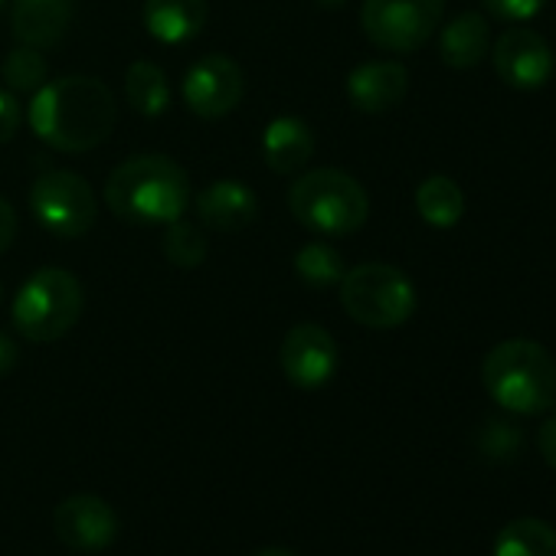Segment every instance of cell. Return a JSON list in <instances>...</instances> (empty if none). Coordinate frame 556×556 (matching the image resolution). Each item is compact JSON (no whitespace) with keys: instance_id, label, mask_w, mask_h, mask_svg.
I'll return each instance as SVG.
<instances>
[{"instance_id":"cell-1","label":"cell","mask_w":556,"mask_h":556,"mask_svg":"<svg viewBox=\"0 0 556 556\" xmlns=\"http://www.w3.org/2000/svg\"><path fill=\"white\" fill-rule=\"evenodd\" d=\"M27 118L43 144L63 154H83L112 135L118 109L112 89L102 79L63 76L30 96Z\"/></svg>"},{"instance_id":"cell-2","label":"cell","mask_w":556,"mask_h":556,"mask_svg":"<svg viewBox=\"0 0 556 556\" xmlns=\"http://www.w3.org/2000/svg\"><path fill=\"white\" fill-rule=\"evenodd\" d=\"M109 210L135 226H167L187 213L190 177L167 154H135L105 180Z\"/></svg>"},{"instance_id":"cell-3","label":"cell","mask_w":556,"mask_h":556,"mask_svg":"<svg viewBox=\"0 0 556 556\" xmlns=\"http://www.w3.org/2000/svg\"><path fill=\"white\" fill-rule=\"evenodd\" d=\"M481 383L501 409L514 416H536L556 403V361L530 338H507L488 351Z\"/></svg>"},{"instance_id":"cell-4","label":"cell","mask_w":556,"mask_h":556,"mask_svg":"<svg viewBox=\"0 0 556 556\" xmlns=\"http://www.w3.org/2000/svg\"><path fill=\"white\" fill-rule=\"evenodd\" d=\"M292 216L315 236H351L370 216V197L357 177L338 167L305 170L289 187Z\"/></svg>"},{"instance_id":"cell-5","label":"cell","mask_w":556,"mask_h":556,"mask_svg":"<svg viewBox=\"0 0 556 556\" xmlns=\"http://www.w3.org/2000/svg\"><path fill=\"white\" fill-rule=\"evenodd\" d=\"M83 308H86V292L79 278L66 268L47 265L34 271L14 295L11 321L24 341L53 344L79 325Z\"/></svg>"},{"instance_id":"cell-6","label":"cell","mask_w":556,"mask_h":556,"mask_svg":"<svg viewBox=\"0 0 556 556\" xmlns=\"http://www.w3.org/2000/svg\"><path fill=\"white\" fill-rule=\"evenodd\" d=\"M338 289L344 312L364 328L390 331L416 315L413 278L390 262H364L348 268Z\"/></svg>"},{"instance_id":"cell-7","label":"cell","mask_w":556,"mask_h":556,"mask_svg":"<svg viewBox=\"0 0 556 556\" xmlns=\"http://www.w3.org/2000/svg\"><path fill=\"white\" fill-rule=\"evenodd\" d=\"M445 0H364L361 27L377 50L416 53L442 27Z\"/></svg>"},{"instance_id":"cell-8","label":"cell","mask_w":556,"mask_h":556,"mask_svg":"<svg viewBox=\"0 0 556 556\" xmlns=\"http://www.w3.org/2000/svg\"><path fill=\"white\" fill-rule=\"evenodd\" d=\"M30 213L37 223L60 239H83L99 219L96 190L83 174L47 170L30 187Z\"/></svg>"},{"instance_id":"cell-9","label":"cell","mask_w":556,"mask_h":556,"mask_svg":"<svg viewBox=\"0 0 556 556\" xmlns=\"http://www.w3.org/2000/svg\"><path fill=\"white\" fill-rule=\"evenodd\" d=\"M180 92H184L187 109L197 118L216 122L239 109L242 92H245V76L236 60L213 53V56H200L197 63L187 66Z\"/></svg>"},{"instance_id":"cell-10","label":"cell","mask_w":556,"mask_h":556,"mask_svg":"<svg viewBox=\"0 0 556 556\" xmlns=\"http://www.w3.org/2000/svg\"><path fill=\"white\" fill-rule=\"evenodd\" d=\"M278 364H282V374L292 387L321 390L334 380L341 367V348L328 328L305 321L286 334L282 351H278Z\"/></svg>"},{"instance_id":"cell-11","label":"cell","mask_w":556,"mask_h":556,"mask_svg":"<svg viewBox=\"0 0 556 556\" xmlns=\"http://www.w3.org/2000/svg\"><path fill=\"white\" fill-rule=\"evenodd\" d=\"M491 63H494L497 79L504 86L517 89V92L543 89L553 79V70H556V60H553L549 43L536 30L520 27V24H514L510 30H504L494 40Z\"/></svg>"},{"instance_id":"cell-12","label":"cell","mask_w":556,"mask_h":556,"mask_svg":"<svg viewBox=\"0 0 556 556\" xmlns=\"http://www.w3.org/2000/svg\"><path fill=\"white\" fill-rule=\"evenodd\" d=\"M53 530L76 553H102L118 540V514L99 494H73L56 507Z\"/></svg>"},{"instance_id":"cell-13","label":"cell","mask_w":556,"mask_h":556,"mask_svg":"<svg viewBox=\"0 0 556 556\" xmlns=\"http://www.w3.org/2000/svg\"><path fill=\"white\" fill-rule=\"evenodd\" d=\"M406 89H409V73L396 60L361 63L348 76V99L364 115H383L396 109L406 99Z\"/></svg>"},{"instance_id":"cell-14","label":"cell","mask_w":556,"mask_h":556,"mask_svg":"<svg viewBox=\"0 0 556 556\" xmlns=\"http://www.w3.org/2000/svg\"><path fill=\"white\" fill-rule=\"evenodd\" d=\"M197 216L213 232H239L258 216V197L242 180H213L193 200Z\"/></svg>"},{"instance_id":"cell-15","label":"cell","mask_w":556,"mask_h":556,"mask_svg":"<svg viewBox=\"0 0 556 556\" xmlns=\"http://www.w3.org/2000/svg\"><path fill=\"white\" fill-rule=\"evenodd\" d=\"M76 0H14L11 4V30L17 43L34 50H50L63 43L73 24Z\"/></svg>"},{"instance_id":"cell-16","label":"cell","mask_w":556,"mask_h":556,"mask_svg":"<svg viewBox=\"0 0 556 556\" xmlns=\"http://www.w3.org/2000/svg\"><path fill=\"white\" fill-rule=\"evenodd\" d=\"M315 148V131L295 115H278L262 131V157L265 167L275 174H302L312 164Z\"/></svg>"},{"instance_id":"cell-17","label":"cell","mask_w":556,"mask_h":556,"mask_svg":"<svg viewBox=\"0 0 556 556\" xmlns=\"http://www.w3.org/2000/svg\"><path fill=\"white\" fill-rule=\"evenodd\" d=\"M144 30L164 47H180L200 37L210 21L206 0H144Z\"/></svg>"},{"instance_id":"cell-18","label":"cell","mask_w":556,"mask_h":556,"mask_svg":"<svg viewBox=\"0 0 556 556\" xmlns=\"http://www.w3.org/2000/svg\"><path fill=\"white\" fill-rule=\"evenodd\" d=\"M488 21L475 11L458 14L439 30V56L448 70H475L488 56Z\"/></svg>"},{"instance_id":"cell-19","label":"cell","mask_w":556,"mask_h":556,"mask_svg":"<svg viewBox=\"0 0 556 556\" xmlns=\"http://www.w3.org/2000/svg\"><path fill=\"white\" fill-rule=\"evenodd\" d=\"M416 213L435 229H452L465 216V193L452 177L432 174L416 187Z\"/></svg>"},{"instance_id":"cell-20","label":"cell","mask_w":556,"mask_h":556,"mask_svg":"<svg viewBox=\"0 0 556 556\" xmlns=\"http://www.w3.org/2000/svg\"><path fill=\"white\" fill-rule=\"evenodd\" d=\"M125 99L144 118H161L170 109V86L161 66L138 60L125 70Z\"/></svg>"},{"instance_id":"cell-21","label":"cell","mask_w":556,"mask_h":556,"mask_svg":"<svg viewBox=\"0 0 556 556\" xmlns=\"http://www.w3.org/2000/svg\"><path fill=\"white\" fill-rule=\"evenodd\" d=\"M491 556H556V530L536 517H517L494 536Z\"/></svg>"},{"instance_id":"cell-22","label":"cell","mask_w":556,"mask_h":556,"mask_svg":"<svg viewBox=\"0 0 556 556\" xmlns=\"http://www.w3.org/2000/svg\"><path fill=\"white\" fill-rule=\"evenodd\" d=\"M295 271H299L302 282L312 286V289H338L344 271H348V262L331 242L315 239V242H305L295 252Z\"/></svg>"},{"instance_id":"cell-23","label":"cell","mask_w":556,"mask_h":556,"mask_svg":"<svg viewBox=\"0 0 556 556\" xmlns=\"http://www.w3.org/2000/svg\"><path fill=\"white\" fill-rule=\"evenodd\" d=\"M164 258L174 265V268H184V271H193L206 262L210 255V242H206V232L203 226L190 223V219H174L167 223V232H164Z\"/></svg>"},{"instance_id":"cell-24","label":"cell","mask_w":556,"mask_h":556,"mask_svg":"<svg viewBox=\"0 0 556 556\" xmlns=\"http://www.w3.org/2000/svg\"><path fill=\"white\" fill-rule=\"evenodd\" d=\"M0 73H4V89H11L14 96H34L40 86L50 83V63L43 50L24 47V43L8 53Z\"/></svg>"},{"instance_id":"cell-25","label":"cell","mask_w":556,"mask_h":556,"mask_svg":"<svg viewBox=\"0 0 556 556\" xmlns=\"http://www.w3.org/2000/svg\"><path fill=\"white\" fill-rule=\"evenodd\" d=\"M481 452L504 462L520 452V429L507 426L504 419H491L481 432Z\"/></svg>"},{"instance_id":"cell-26","label":"cell","mask_w":556,"mask_h":556,"mask_svg":"<svg viewBox=\"0 0 556 556\" xmlns=\"http://www.w3.org/2000/svg\"><path fill=\"white\" fill-rule=\"evenodd\" d=\"M484 11L494 17V21H504V24H527L530 17H536L546 0H481Z\"/></svg>"},{"instance_id":"cell-27","label":"cell","mask_w":556,"mask_h":556,"mask_svg":"<svg viewBox=\"0 0 556 556\" xmlns=\"http://www.w3.org/2000/svg\"><path fill=\"white\" fill-rule=\"evenodd\" d=\"M24 125V105L21 96H14L11 89H0V144H8Z\"/></svg>"},{"instance_id":"cell-28","label":"cell","mask_w":556,"mask_h":556,"mask_svg":"<svg viewBox=\"0 0 556 556\" xmlns=\"http://www.w3.org/2000/svg\"><path fill=\"white\" fill-rule=\"evenodd\" d=\"M17 229H21V219H17V210L11 206V200L0 197V255H4L14 239H17Z\"/></svg>"},{"instance_id":"cell-29","label":"cell","mask_w":556,"mask_h":556,"mask_svg":"<svg viewBox=\"0 0 556 556\" xmlns=\"http://www.w3.org/2000/svg\"><path fill=\"white\" fill-rule=\"evenodd\" d=\"M536 448H540L543 462H546L549 468H556V416H549V419H543V422H540Z\"/></svg>"},{"instance_id":"cell-30","label":"cell","mask_w":556,"mask_h":556,"mask_svg":"<svg viewBox=\"0 0 556 556\" xmlns=\"http://www.w3.org/2000/svg\"><path fill=\"white\" fill-rule=\"evenodd\" d=\"M17 361H21V351L14 344V338L0 331V377H8L17 367Z\"/></svg>"},{"instance_id":"cell-31","label":"cell","mask_w":556,"mask_h":556,"mask_svg":"<svg viewBox=\"0 0 556 556\" xmlns=\"http://www.w3.org/2000/svg\"><path fill=\"white\" fill-rule=\"evenodd\" d=\"M255 556H299V553H292V549H286V546H265V549H258Z\"/></svg>"},{"instance_id":"cell-32","label":"cell","mask_w":556,"mask_h":556,"mask_svg":"<svg viewBox=\"0 0 556 556\" xmlns=\"http://www.w3.org/2000/svg\"><path fill=\"white\" fill-rule=\"evenodd\" d=\"M318 8H325V11H338V8H344L348 0H315Z\"/></svg>"},{"instance_id":"cell-33","label":"cell","mask_w":556,"mask_h":556,"mask_svg":"<svg viewBox=\"0 0 556 556\" xmlns=\"http://www.w3.org/2000/svg\"><path fill=\"white\" fill-rule=\"evenodd\" d=\"M0 305H4V286H0Z\"/></svg>"},{"instance_id":"cell-34","label":"cell","mask_w":556,"mask_h":556,"mask_svg":"<svg viewBox=\"0 0 556 556\" xmlns=\"http://www.w3.org/2000/svg\"><path fill=\"white\" fill-rule=\"evenodd\" d=\"M4 4H8V0H0V8H4Z\"/></svg>"}]
</instances>
